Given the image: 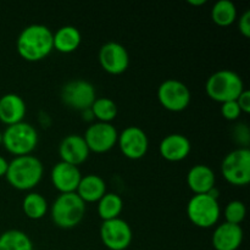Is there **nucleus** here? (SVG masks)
<instances>
[{
	"mask_svg": "<svg viewBox=\"0 0 250 250\" xmlns=\"http://www.w3.org/2000/svg\"><path fill=\"white\" fill-rule=\"evenodd\" d=\"M89 149L81 134H68L59 144L61 161L73 166H80L89 158Z\"/></svg>",
	"mask_w": 250,
	"mask_h": 250,
	"instance_id": "2eb2a0df",
	"label": "nucleus"
},
{
	"mask_svg": "<svg viewBox=\"0 0 250 250\" xmlns=\"http://www.w3.org/2000/svg\"><path fill=\"white\" fill-rule=\"evenodd\" d=\"M98 60L109 75H122L129 66V54L125 45L117 42H107L99 49Z\"/></svg>",
	"mask_w": 250,
	"mask_h": 250,
	"instance_id": "ddd939ff",
	"label": "nucleus"
},
{
	"mask_svg": "<svg viewBox=\"0 0 250 250\" xmlns=\"http://www.w3.org/2000/svg\"><path fill=\"white\" fill-rule=\"evenodd\" d=\"M2 144V132H0V146Z\"/></svg>",
	"mask_w": 250,
	"mask_h": 250,
	"instance_id": "f704fd0d",
	"label": "nucleus"
},
{
	"mask_svg": "<svg viewBox=\"0 0 250 250\" xmlns=\"http://www.w3.org/2000/svg\"><path fill=\"white\" fill-rule=\"evenodd\" d=\"M82 42L80 29L75 26H62L53 33L54 49L59 53L71 54L77 50Z\"/></svg>",
	"mask_w": 250,
	"mask_h": 250,
	"instance_id": "412c9836",
	"label": "nucleus"
},
{
	"mask_svg": "<svg viewBox=\"0 0 250 250\" xmlns=\"http://www.w3.org/2000/svg\"><path fill=\"white\" fill-rule=\"evenodd\" d=\"M244 89L246 88L241 76L231 70L216 71L205 83L208 97L221 104L237 100Z\"/></svg>",
	"mask_w": 250,
	"mask_h": 250,
	"instance_id": "20e7f679",
	"label": "nucleus"
},
{
	"mask_svg": "<svg viewBox=\"0 0 250 250\" xmlns=\"http://www.w3.org/2000/svg\"><path fill=\"white\" fill-rule=\"evenodd\" d=\"M247 215V208L241 200H232L226 205L224 210V216L229 224L241 225L244 221Z\"/></svg>",
	"mask_w": 250,
	"mask_h": 250,
	"instance_id": "bb28decb",
	"label": "nucleus"
},
{
	"mask_svg": "<svg viewBox=\"0 0 250 250\" xmlns=\"http://www.w3.org/2000/svg\"><path fill=\"white\" fill-rule=\"evenodd\" d=\"M106 193V183L104 178L99 175L89 173L82 176L78 185L76 194L87 204V203H98Z\"/></svg>",
	"mask_w": 250,
	"mask_h": 250,
	"instance_id": "aec40b11",
	"label": "nucleus"
},
{
	"mask_svg": "<svg viewBox=\"0 0 250 250\" xmlns=\"http://www.w3.org/2000/svg\"><path fill=\"white\" fill-rule=\"evenodd\" d=\"M16 50L23 60L42 61L54 50L53 32L44 24L34 23L24 27L16 41Z\"/></svg>",
	"mask_w": 250,
	"mask_h": 250,
	"instance_id": "f257e3e1",
	"label": "nucleus"
},
{
	"mask_svg": "<svg viewBox=\"0 0 250 250\" xmlns=\"http://www.w3.org/2000/svg\"><path fill=\"white\" fill-rule=\"evenodd\" d=\"M221 114L227 121H236L241 117L242 111L236 100H233V102H227L221 104Z\"/></svg>",
	"mask_w": 250,
	"mask_h": 250,
	"instance_id": "c85d7f7f",
	"label": "nucleus"
},
{
	"mask_svg": "<svg viewBox=\"0 0 250 250\" xmlns=\"http://www.w3.org/2000/svg\"><path fill=\"white\" fill-rule=\"evenodd\" d=\"M238 29L241 32V34L246 38L250 37V11L246 10L243 14L241 15V17L238 19Z\"/></svg>",
	"mask_w": 250,
	"mask_h": 250,
	"instance_id": "c756f323",
	"label": "nucleus"
},
{
	"mask_svg": "<svg viewBox=\"0 0 250 250\" xmlns=\"http://www.w3.org/2000/svg\"><path fill=\"white\" fill-rule=\"evenodd\" d=\"M244 232L241 225L222 222L217 225L211 236L215 250H237L243 243Z\"/></svg>",
	"mask_w": 250,
	"mask_h": 250,
	"instance_id": "dca6fc26",
	"label": "nucleus"
},
{
	"mask_svg": "<svg viewBox=\"0 0 250 250\" xmlns=\"http://www.w3.org/2000/svg\"><path fill=\"white\" fill-rule=\"evenodd\" d=\"M85 215V203L76 193L58 195L50 207V217L59 229H71L82 222Z\"/></svg>",
	"mask_w": 250,
	"mask_h": 250,
	"instance_id": "7ed1b4c3",
	"label": "nucleus"
},
{
	"mask_svg": "<svg viewBox=\"0 0 250 250\" xmlns=\"http://www.w3.org/2000/svg\"><path fill=\"white\" fill-rule=\"evenodd\" d=\"M211 19L220 27H229L237 20V7L231 0H219L211 9Z\"/></svg>",
	"mask_w": 250,
	"mask_h": 250,
	"instance_id": "393cba45",
	"label": "nucleus"
},
{
	"mask_svg": "<svg viewBox=\"0 0 250 250\" xmlns=\"http://www.w3.org/2000/svg\"><path fill=\"white\" fill-rule=\"evenodd\" d=\"M117 146L129 160H141L149 149V138L146 132L138 126H128L119 133Z\"/></svg>",
	"mask_w": 250,
	"mask_h": 250,
	"instance_id": "f8f14e48",
	"label": "nucleus"
},
{
	"mask_svg": "<svg viewBox=\"0 0 250 250\" xmlns=\"http://www.w3.org/2000/svg\"><path fill=\"white\" fill-rule=\"evenodd\" d=\"M98 215L103 221H109L120 217L124 210V200L116 193H105L98 202Z\"/></svg>",
	"mask_w": 250,
	"mask_h": 250,
	"instance_id": "4be33fe9",
	"label": "nucleus"
},
{
	"mask_svg": "<svg viewBox=\"0 0 250 250\" xmlns=\"http://www.w3.org/2000/svg\"><path fill=\"white\" fill-rule=\"evenodd\" d=\"M236 102H237V104H238V106L241 107L242 114H249L250 112V92L248 89H244Z\"/></svg>",
	"mask_w": 250,
	"mask_h": 250,
	"instance_id": "7c9ffc66",
	"label": "nucleus"
},
{
	"mask_svg": "<svg viewBox=\"0 0 250 250\" xmlns=\"http://www.w3.org/2000/svg\"><path fill=\"white\" fill-rule=\"evenodd\" d=\"M207 0H188V4L192 6H202V5L207 4Z\"/></svg>",
	"mask_w": 250,
	"mask_h": 250,
	"instance_id": "72a5a7b5",
	"label": "nucleus"
},
{
	"mask_svg": "<svg viewBox=\"0 0 250 250\" xmlns=\"http://www.w3.org/2000/svg\"><path fill=\"white\" fill-rule=\"evenodd\" d=\"M22 210L28 219L41 220L48 212L49 204L45 197L41 193L31 192L26 194V197L22 200Z\"/></svg>",
	"mask_w": 250,
	"mask_h": 250,
	"instance_id": "b1692460",
	"label": "nucleus"
},
{
	"mask_svg": "<svg viewBox=\"0 0 250 250\" xmlns=\"http://www.w3.org/2000/svg\"><path fill=\"white\" fill-rule=\"evenodd\" d=\"M222 177L229 185L244 187L250 182V150L237 148L229 151L221 163Z\"/></svg>",
	"mask_w": 250,
	"mask_h": 250,
	"instance_id": "0eeeda50",
	"label": "nucleus"
},
{
	"mask_svg": "<svg viewBox=\"0 0 250 250\" xmlns=\"http://www.w3.org/2000/svg\"><path fill=\"white\" fill-rule=\"evenodd\" d=\"M158 100L163 107L171 112H181L187 109L192 100L189 88L178 80H166L159 85Z\"/></svg>",
	"mask_w": 250,
	"mask_h": 250,
	"instance_id": "1a4fd4ad",
	"label": "nucleus"
},
{
	"mask_svg": "<svg viewBox=\"0 0 250 250\" xmlns=\"http://www.w3.org/2000/svg\"><path fill=\"white\" fill-rule=\"evenodd\" d=\"M192 150L190 141L181 133H171L164 137L163 141L159 144V153L163 159L170 163H178L189 155Z\"/></svg>",
	"mask_w": 250,
	"mask_h": 250,
	"instance_id": "f3484780",
	"label": "nucleus"
},
{
	"mask_svg": "<svg viewBox=\"0 0 250 250\" xmlns=\"http://www.w3.org/2000/svg\"><path fill=\"white\" fill-rule=\"evenodd\" d=\"M93 115H94V119L98 122H104V124H111V121H114L117 116V105L110 98H97L93 103L92 107Z\"/></svg>",
	"mask_w": 250,
	"mask_h": 250,
	"instance_id": "a878e982",
	"label": "nucleus"
},
{
	"mask_svg": "<svg viewBox=\"0 0 250 250\" xmlns=\"http://www.w3.org/2000/svg\"><path fill=\"white\" fill-rule=\"evenodd\" d=\"M216 176L211 167L203 164L194 165L187 173V186L194 194H207L215 187Z\"/></svg>",
	"mask_w": 250,
	"mask_h": 250,
	"instance_id": "6ab92c4d",
	"label": "nucleus"
},
{
	"mask_svg": "<svg viewBox=\"0 0 250 250\" xmlns=\"http://www.w3.org/2000/svg\"><path fill=\"white\" fill-rule=\"evenodd\" d=\"M82 178L80 168L63 161H59L53 166L50 172V181L54 188L60 194L76 193L80 181Z\"/></svg>",
	"mask_w": 250,
	"mask_h": 250,
	"instance_id": "4468645a",
	"label": "nucleus"
},
{
	"mask_svg": "<svg viewBox=\"0 0 250 250\" xmlns=\"http://www.w3.org/2000/svg\"><path fill=\"white\" fill-rule=\"evenodd\" d=\"M0 250H34L33 242L21 229H9L0 233Z\"/></svg>",
	"mask_w": 250,
	"mask_h": 250,
	"instance_id": "5701e85b",
	"label": "nucleus"
},
{
	"mask_svg": "<svg viewBox=\"0 0 250 250\" xmlns=\"http://www.w3.org/2000/svg\"><path fill=\"white\" fill-rule=\"evenodd\" d=\"M81 114H82V119L84 120V121H87V122H90V124H93V121H94V115H93V112H92V110L90 109H87V110H84V111H82L81 112Z\"/></svg>",
	"mask_w": 250,
	"mask_h": 250,
	"instance_id": "473e14b6",
	"label": "nucleus"
},
{
	"mask_svg": "<svg viewBox=\"0 0 250 250\" xmlns=\"http://www.w3.org/2000/svg\"><path fill=\"white\" fill-rule=\"evenodd\" d=\"M102 243L109 250H126L133 241V231L121 217L103 221L99 229Z\"/></svg>",
	"mask_w": 250,
	"mask_h": 250,
	"instance_id": "9d476101",
	"label": "nucleus"
},
{
	"mask_svg": "<svg viewBox=\"0 0 250 250\" xmlns=\"http://www.w3.org/2000/svg\"><path fill=\"white\" fill-rule=\"evenodd\" d=\"M233 138L239 148H248L250 143L249 127L246 124H238L233 129Z\"/></svg>",
	"mask_w": 250,
	"mask_h": 250,
	"instance_id": "cd10ccee",
	"label": "nucleus"
},
{
	"mask_svg": "<svg viewBox=\"0 0 250 250\" xmlns=\"http://www.w3.org/2000/svg\"><path fill=\"white\" fill-rule=\"evenodd\" d=\"M38 139L36 127L24 121L7 126L2 132V146L15 158L31 155L38 146Z\"/></svg>",
	"mask_w": 250,
	"mask_h": 250,
	"instance_id": "39448f33",
	"label": "nucleus"
},
{
	"mask_svg": "<svg viewBox=\"0 0 250 250\" xmlns=\"http://www.w3.org/2000/svg\"><path fill=\"white\" fill-rule=\"evenodd\" d=\"M119 132L114 125L104 122H93L83 136L90 153L104 154L111 150L117 144Z\"/></svg>",
	"mask_w": 250,
	"mask_h": 250,
	"instance_id": "9b49d317",
	"label": "nucleus"
},
{
	"mask_svg": "<svg viewBox=\"0 0 250 250\" xmlns=\"http://www.w3.org/2000/svg\"><path fill=\"white\" fill-rule=\"evenodd\" d=\"M61 102L70 109L76 111H84L90 109L97 99V90L94 85L84 80H73L61 88Z\"/></svg>",
	"mask_w": 250,
	"mask_h": 250,
	"instance_id": "6e6552de",
	"label": "nucleus"
},
{
	"mask_svg": "<svg viewBox=\"0 0 250 250\" xmlns=\"http://www.w3.org/2000/svg\"><path fill=\"white\" fill-rule=\"evenodd\" d=\"M187 216L194 226L211 229L221 216L219 200L208 194H194L187 204Z\"/></svg>",
	"mask_w": 250,
	"mask_h": 250,
	"instance_id": "423d86ee",
	"label": "nucleus"
},
{
	"mask_svg": "<svg viewBox=\"0 0 250 250\" xmlns=\"http://www.w3.org/2000/svg\"><path fill=\"white\" fill-rule=\"evenodd\" d=\"M7 166H9V161H7L4 156L0 155V178L5 177L7 171Z\"/></svg>",
	"mask_w": 250,
	"mask_h": 250,
	"instance_id": "2f4dec72",
	"label": "nucleus"
},
{
	"mask_svg": "<svg viewBox=\"0 0 250 250\" xmlns=\"http://www.w3.org/2000/svg\"><path fill=\"white\" fill-rule=\"evenodd\" d=\"M26 112V103L19 94L7 93L0 98V122L6 127L23 121Z\"/></svg>",
	"mask_w": 250,
	"mask_h": 250,
	"instance_id": "a211bd4d",
	"label": "nucleus"
},
{
	"mask_svg": "<svg viewBox=\"0 0 250 250\" xmlns=\"http://www.w3.org/2000/svg\"><path fill=\"white\" fill-rule=\"evenodd\" d=\"M44 166L38 158L31 155L16 156L9 163L6 171L7 182L17 190H32L43 178Z\"/></svg>",
	"mask_w": 250,
	"mask_h": 250,
	"instance_id": "f03ea898",
	"label": "nucleus"
}]
</instances>
